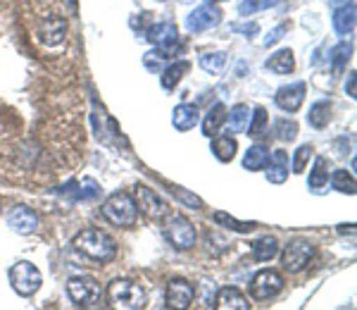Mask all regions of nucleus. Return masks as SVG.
Listing matches in <instances>:
<instances>
[{
    "label": "nucleus",
    "instance_id": "obj_3",
    "mask_svg": "<svg viewBox=\"0 0 357 310\" xmlns=\"http://www.w3.org/2000/svg\"><path fill=\"white\" fill-rule=\"evenodd\" d=\"M107 301H110L114 308L138 310L146 306V291H143L141 284L131 282V279H114V282L107 286Z\"/></svg>",
    "mask_w": 357,
    "mask_h": 310
},
{
    "label": "nucleus",
    "instance_id": "obj_10",
    "mask_svg": "<svg viewBox=\"0 0 357 310\" xmlns=\"http://www.w3.org/2000/svg\"><path fill=\"white\" fill-rule=\"evenodd\" d=\"M195 298V286L188 282V279H172L167 284V291H165V301H167V308H176V310H183L193 303Z\"/></svg>",
    "mask_w": 357,
    "mask_h": 310
},
{
    "label": "nucleus",
    "instance_id": "obj_6",
    "mask_svg": "<svg viewBox=\"0 0 357 310\" xmlns=\"http://www.w3.org/2000/svg\"><path fill=\"white\" fill-rule=\"evenodd\" d=\"M146 38L153 45H158L167 57H174L181 50V36H178V29L172 22H158L146 31Z\"/></svg>",
    "mask_w": 357,
    "mask_h": 310
},
{
    "label": "nucleus",
    "instance_id": "obj_24",
    "mask_svg": "<svg viewBox=\"0 0 357 310\" xmlns=\"http://www.w3.org/2000/svg\"><path fill=\"white\" fill-rule=\"evenodd\" d=\"M276 256H279V241H276V237H272V234H267V237L257 239L255 244H252V258H255L257 263H267Z\"/></svg>",
    "mask_w": 357,
    "mask_h": 310
},
{
    "label": "nucleus",
    "instance_id": "obj_42",
    "mask_svg": "<svg viewBox=\"0 0 357 310\" xmlns=\"http://www.w3.org/2000/svg\"><path fill=\"white\" fill-rule=\"evenodd\" d=\"M348 94H350V98H355V72L350 74V84H348Z\"/></svg>",
    "mask_w": 357,
    "mask_h": 310
},
{
    "label": "nucleus",
    "instance_id": "obj_8",
    "mask_svg": "<svg viewBox=\"0 0 357 310\" xmlns=\"http://www.w3.org/2000/svg\"><path fill=\"white\" fill-rule=\"evenodd\" d=\"M312 256H314V246L305 239H296V241H291L284 249V253H281V265H284L286 272L298 274L307 267Z\"/></svg>",
    "mask_w": 357,
    "mask_h": 310
},
{
    "label": "nucleus",
    "instance_id": "obj_15",
    "mask_svg": "<svg viewBox=\"0 0 357 310\" xmlns=\"http://www.w3.org/2000/svg\"><path fill=\"white\" fill-rule=\"evenodd\" d=\"M65 36H67V20L65 17H60V15H50V17H45L43 20V24H41V41L45 45H60L62 41H65Z\"/></svg>",
    "mask_w": 357,
    "mask_h": 310
},
{
    "label": "nucleus",
    "instance_id": "obj_41",
    "mask_svg": "<svg viewBox=\"0 0 357 310\" xmlns=\"http://www.w3.org/2000/svg\"><path fill=\"white\" fill-rule=\"evenodd\" d=\"M231 29L236 34H245V36H257V31H260V27H257L255 22H248V24H234Z\"/></svg>",
    "mask_w": 357,
    "mask_h": 310
},
{
    "label": "nucleus",
    "instance_id": "obj_30",
    "mask_svg": "<svg viewBox=\"0 0 357 310\" xmlns=\"http://www.w3.org/2000/svg\"><path fill=\"white\" fill-rule=\"evenodd\" d=\"M331 186L341 193H348V196H355L357 191V184H355V177L350 175L348 170H336L331 175Z\"/></svg>",
    "mask_w": 357,
    "mask_h": 310
},
{
    "label": "nucleus",
    "instance_id": "obj_31",
    "mask_svg": "<svg viewBox=\"0 0 357 310\" xmlns=\"http://www.w3.org/2000/svg\"><path fill=\"white\" fill-rule=\"evenodd\" d=\"M215 222L227 229H231V232H238V234H248L255 229V222H241L229 215V212H215Z\"/></svg>",
    "mask_w": 357,
    "mask_h": 310
},
{
    "label": "nucleus",
    "instance_id": "obj_17",
    "mask_svg": "<svg viewBox=\"0 0 357 310\" xmlns=\"http://www.w3.org/2000/svg\"><path fill=\"white\" fill-rule=\"evenodd\" d=\"M264 170H267V182L269 184H284L289 179V155L286 151H274L269 155L267 165H264Z\"/></svg>",
    "mask_w": 357,
    "mask_h": 310
},
{
    "label": "nucleus",
    "instance_id": "obj_40",
    "mask_svg": "<svg viewBox=\"0 0 357 310\" xmlns=\"http://www.w3.org/2000/svg\"><path fill=\"white\" fill-rule=\"evenodd\" d=\"M286 29H289V24H286V22H284V24H279V27L274 29V31H269V36L264 38V45H267V48H269V45L279 43V41H281V36H284V34H286Z\"/></svg>",
    "mask_w": 357,
    "mask_h": 310
},
{
    "label": "nucleus",
    "instance_id": "obj_39",
    "mask_svg": "<svg viewBox=\"0 0 357 310\" xmlns=\"http://www.w3.org/2000/svg\"><path fill=\"white\" fill-rule=\"evenodd\" d=\"M172 193H174L176 198H181L183 203H188V205H193V208H200L203 205V200H200L198 196H191V193H186L181 186H172Z\"/></svg>",
    "mask_w": 357,
    "mask_h": 310
},
{
    "label": "nucleus",
    "instance_id": "obj_5",
    "mask_svg": "<svg viewBox=\"0 0 357 310\" xmlns=\"http://www.w3.org/2000/svg\"><path fill=\"white\" fill-rule=\"evenodd\" d=\"M10 284H13V289L20 296L29 298V296H33L38 289H41L43 277H41V272H38L36 265L22 260V263H17V265L10 267Z\"/></svg>",
    "mask_w": 357,
    "mask_h": 310
},
{
    "label": "nucleus",
    "instance_id": "obj_46",
    "mask_svg": "<svg viewBox=\"0 0 357 310\" xmlns=\"http://www.w3.org/2000/svg\"><path fill=\"white\" fill-rule=\"evenodd\" d=\"M181 3H188V0H181Z\"/></svg>",
    "mask_w": 357,
    "mask_h": 310
},
{
    "label": "nucleus",
    "instance_id": "obj_2",
    "mask_svg": "<svg viewBox=\"0 0 357 310\" xmlns=\"http://www.w3.org/2000/svg\"><path fill=\"white\" fill-rule=\"evenodd\" d=\"M100 212H102V217H105L107 222H112L114 227H134L138 220L136 200L126 191H114L112 196H107Z\"/></svg>",
    "mask_w": 357,
    "mask_h": 310
},
{
    "label": "nucleus",
    "instance_id": "obj_19",
    "mask_svg": "<svg viewBox=\"0 0 357 310\" xmlns=\"http://www.w3.org/2000/svg\"><path fill=\"white\" fill-rule=\"evenodd\" d=\"M198 122H200V112H198V108L191 105V103H181V105L174 108V115H172V124H174L178 131L193 129Z\"/></svg>",
    "mask_w": 357,
    "mask_h": 310
},
{
    "label": "nucleus",
    "instance_id": "obj_38",
    "mask_svg": "<svg viewBox=\"0 0 357 310\" xmlns=\"http://www.w3.org/2000/svg\"><path fill=\"white\" fill-rule=\"evenodd\" d=\"M279 0H243V3L238 5V15L241 17H250L255 13H262V10L272 8V5H276Z\"/></svg>",
    "mask_w": 357,
    "mask_h": 310
},
{
    "label": "nucleus",
    "instance_id": "obj_1",
    "mask_svg": "<svg viewBox=\"0 0 357 310\" xmlns=\"http://www.w3.org/2000/svg\"><path fill=\"white\" fill-rule=\"evenodd\" d=\"M74 249L82 256H86L93 263H110L117 258V244L110 234L100 232V229H84L74 237Z\"/></svg>",
    "mask_w": 357,
    "mask_h": 310
},
{
    "label": "nucleus",
    "instance_id": "obj_28",
    "mask_svg": "<svg viewBox=\"0 0 357 310\" xmlns=\"http://www.w3.org/2000/svg\"><path fill=\"white\" fill-rule=\"evenodd\" d=\"M350 53H353V45L350 43H338L336 48L331 50V55H329V60H331V72L336 74H341L345 67H348V60H350Z\"/></svg>",
    "mask_w": 357,
    "mask_h": 310
},
{
    "label": "nucleus",
    "instance_id": "obj_37",
    "mask_svg": "<svg viewBox=\"0 0 357 310\" xmlns=\"http://www.w3.org/2000/svg\"><path fill=\"white\" fill-rule=\"evenodd\" d=\"M167 60H169V57H167L160 48L148 50V53L143 55V65H146V70H151L153 74H160V72H162Z\"/></svg>",
    "mask_w": 357,
    "mask_h": 310
},
{
    "label": "nucleus",
    "instance_id": "obj_34",
    "mask_svg": "<svg viewBox=\"0 0 357 310\" xmlns=\"http://www.w3.org/2000/svg\"><path fill=\"white\" fill-rule=\"evenodd\" d=\"M274 131H276V139L289 143L298 136V122L296 119H289V117H279L274 122Z\"/></svg>",
    "mask_w": 357,
    "mask_h": 310
},
{
    "label": "nucleus",
    "instance_id": "obj_14",
    "mask_svg": "<svg viewBox=\"0 0 357 310\" xmlns=\"http://www.w3.org/2000/svg\"><path fill=\"white\" fill-rule=\"evenodd\" d=\"M136 208L141 210L143 215L151 217V220H160V217H165V212H167L165 200L146 186L136 189Z\"/></svg>",
    "mask_w": 357,
    "mask_h": 310
},
{
    "label": "nucleus",
    "instance_id": "obj_20",
    "mask_svg": "<svg viewBox=\"0 0 357 310\" xmlns=\"http://www.w3.org/2000/svg\"><path fill=\"white\" fill-rule=\"evenodd\" d=\"M333 29H336L338 36H353V31H355V3L341 5V8L333 13Z\"/></svg>",
    "mask_w": 357,
    "mask_h": 310
},
{
    "label": "nucleus",
    "instance_id": "obj_21",
    "mask_svg": "<svg viewBox=\"0 0 357 310\" xmlns=\"http://www.w3.org/2000/svg\"><path fill=\"white\" fill-rule=\"evenodd\" d=\"M227 105L224 103H215V105L210 108V112H207L205 122H203V134L205 136H217L224 127V122H227Z\"/></svg>",
    "mask_w": 357,
    "mask_h": 310
},
{
    "label": "nucleus",
    "instance_id": "obj_35",
    "mask_svg": "<svg viewBox=\"0 0 357 310\" xmlns=\"http://www.w3.org/2000/svg\"><path fill=\"white\" fill-rule=\"evenodd\" d=\"M312 153H314L312 143H303V146L296 151V155H293V163L289 165V168L296 172V175H303L305 168H307V163H310V158H312Z\"/></svg>",
    "mask_w": 357,
    "mask_h": 310
},
{
    "label": "nucleus",
    "instance_id": "obj_12",
    "mask_svg": "<svg viewBox=\"0 0 357 310\" xmlns=\"http://www.w3.org/2000/svg\"><path fill=\"white\" fill-rule=\"evenodd\" d=\"M8 227L20 237H29L38 229V215L29 205H17L8 215Z\"/></svg>",
    "mask_w": 357,
    "mask_h": 310
},
{
    "label": "nucleus",
    "instance_id": "obj_32",
    "mask_svg": "<svg viewBox=\"0 0 357 310\" xmlns=\"http://www.w3.org/2000/svg\"><path fill=\"white\" fill-rule=\"evenodd\" d=\"M229 119H231V131H245L248 129V119H250V108L243 105V103H238V105H234L231 110L227 115Z\"/></svg>",
    "mask_w": 357,
    "mask_h": 310
},
{
    "label": "nucleus",
    "instance_id": "obj_4",
    "mask_svg": "<svg viewBox=\"0 0 357 310\" xmlns=\"http://www.w3.org/2000/svg\"><path fill=\"white\" fill-rule=\"evenodd\" d=\"M67 296L72 298L74 306L93 308L100 303L102 291H100V284H98L93 277H89V274H77V277H72L67 282Z\"/></svg>",
    "mask_w": 357,
    "mask_h": 310
},
{
    "label": "nucleus",
    "instance_id": "obj_33",
    "mask_svg": "<svg viewBox=\"0 0 357 310\" xmlns=\"http://www.w3.org/2000/svg\"><path fill=\"white\" fill-rule=\"evenodd\" d=\"M248 134L252 136V139H260V136L267 131V122H269V115L264 108H255V112H252V119H248Z\"/></svg>",
    "mask_w": 357,
    "mask_h": 310
},
{
    "label": "nucleus",
    "instance_id": "obj_44",
    "mask_svg": "<svg viewBox=\"0 0 357 310\" xmlns=\"http://www.w3.org/2000/svg\"><path fill=\"white\" fill-rule=\"evenodd\" d=\"M207 3H224V0H207Z\"/></svg>",
    "mask_w": 357,
    "mask_h": 310
},
{
    "label": "nucleus",
    "instance_id": "obj_27",
    "mask_svg": "<svg viewBox=\"0 0 357 310\" xmlns=\"http://www.w3.org/2000/svg\"><path fill=\"white\" fill-rule=\"evenodd\" d=\"M331 119V103L329 101H317L307 112V122L314 129H324Z\"/></svg>",
    "mask_w": 357,
    "mask_h": 310
},
{
    "label": "nucleus",
    "instance_id": "obj_11",
    "mask_svg": "<svg viewBox=\"0 0 357 310\" xmlns=\"http://www.w3.org/2000/svg\"><path fill=\"white\" fill-rule=\"evenodd\" d=\"M222 22V10L215 8L212 3L207 5H200V8H195L191 15H188L186 20V27L191 34H200V31H207V29L217 27Z\"/></svg>",
    "mask_w": 357,
    "mask_h": 310
},
{
    "label": "nucleus",
    "instance_id": "obj_23",
    "mask_svg": "<svg viewBox=\"0 0 357 310\" xmlns=\"http://www.w3.org/2000/svg\"><path fill=\"white\" fill-rule=\"evenodd\" d=\"M267 70H272L274 74H291L296 70V55H293L291 48H284L279 50V53H274L272 57L267 60Z\"/></svg>",
    "mask_w": 357,
    "mask_h": 310
},
{
    "label": "nucleus",
    "instance_id": "obj_22",
    "mask_svg": "<svg viewBox=\"0 0 357 310\" xmlns=\"http://www.w3.org/2000/svg\"><path fill=\"white\" fill-rule=\"evenodd\" d=\"M236 151H238V141H236V136H217L215 141H212V153H215V158L220 160V163H231L236 158Z\"/></svg>",
    "mask_w": 357,
    "mask_h": 310
},
{
    "label": "nucleus",
    "instance_id": "obj_43",
    "mask_svg": "<svg viewBox=\"0 0 357 310\" xmlns=\"http://www.w3.org/2000/svg\"><path fill=\"white\" fill-rule=\"evenodd\" d=\"M333 5H338V8H341V5H348V3H353V0H331Z\"/></svg>",
    "mask_w": 357,
    "mask_h": 310
},
{
    "label": "nucleus",
    "instance_id": "obj_29",
    "mask_svg": "<svg viewBox=\"0 0 357 310\" xmlns=\"http://www.w3.org/2000/svg\"><path fill=\"white\" fill-rule=\"evenodd\" d=\"M307 184H310V189H314V191L329 184V163H326V158H321L319 155V158L314 160V168H312V172H310Z\"/></svg>",
    "mask_w": 357,
    "mask_h": 310
},
{
    "label": "nucleus",
    "instance_id": "obj_26",
    "mask_svg": "<svg viewBox=\"0 0 357 310\" xmlns=\"http://www.w3.org/2000/svg\"><path fill=\"white\" fill-rule=\"evenodd\" d=\"M188 70H191V62H186V60H181V62H176V65H169L167 70H162V77H160L162 89H167V91L176 89V84L181 82L183 74H186Z\"/></svg>",
    "mask_w": 357,
    "mask_h": 310
},
{
    "label": "nucleus",
    "instance_id": "obj_7",
    "mask_svg": "<svg viewBox=\"0 0 357 310\" xmlns=\"http://www.w3.org/2000/svg\"><path fill=\"white\" fill-rule=\"evenodd\" d=\"M165 234H167V239H169V244L174 246V249H178V251L193 249L195 241H198L195 227L183 215H172L169 220H167Z\"/></svg>",
    "mask_w": 357,
    "mask_h": 310
},
{
    "label": "nucleus",
    "instance_id": "obj_25",
    "mask_svg": "<svg viewBox=\"0 0 357 310\" xmlns=\"http://www.w3.org/2000/svg\"><path fill=\"white\" fill-rule=\"evenodd\" d=\"M269 160V151L267 146H250L243 155V168L248 172H257V170H264Z\"/></svg>",
    "mask_w": 357,
    "mask_h": 310
},
{
    "label": "nucleus",
    "instance_id": "obj_45",
    "mask_svg": "<svg viewBox=\"0 0 357 310\" xmlns=\"http://www.w3.org/2000/svg\"><path fill=\"white\" fill-rule=\"evenodd\" d=\"M0 215H3V203H0Z\"/></svg>",
    "mask_w": 357,
    "mask_h": 310
},
{
    "label": "nucleus",
    "instance_id": "obj_13",
    "mask_svg": "<svg viewBox=\"0 0 357 310\" xmlns=\"http://www.w3.org/2000/svg\"><path fill=\"white\" fill-rule=\"evenodd\" d=\"M305 91H307L305 82H296V84H289V86H281V89L276 91V96H274V103L284 112H296L298 108L303 105V101H305Z\"/></svg>",
    "mask_w": 357,
    "mask_h": 310
},
{
    "label": "nucleus",
    "instance_id": "obj_16",
    "mask_svg": "<svg viewBox=\"0 0 357 310\" xmlns=\"http://www.w3.org/2000/svg\"><path fill=\"white\" fill-rule=\"evenodd\" d=\"M60 193H62V196H67L69 200H93L98 193H100V186H98V182L84 177V179H77V182L67 184Z\"/></svg>",
    "mask_w": 357,
    "mask_h": 310
},
{
    "label": "nucleus",
    "instance_id": "obj_18",
    "mask_svg": "<svg viewBox=\"0 0 357 310\" xmlns=\"http://www.w3.org/2000/svg\"><path fill=\"white\" fill-rule=\"evenodd\" d=\"M215 308L217 310H248L250 303H248V298L241 294L236 286H224L220 294H217Z\"/></svg>",
    "mask_w": 357,
    "mask_h": 310
},
{
    "label": "nucleus",
    "instance_id": "obj_36",
    "mask_svg": "<svg viewBox=\"0 0 357 310\" xmlns=\"http://www.w3.org/2000/svg\"><path fill=\"white\" fill-rule=\"evenodd\" d=\"M200 67H203L205 72H210V74H215V72H222L224 70V65H227V53H205V55H200Z\"/></svg>",
    "mask_w": 357,
    "mask_h": 310
},
{
    "label": "nucleus",
    "instance_id": "obj_9",
    "mask_svg": "<svg viewBox=\"0 0 357 310\" xmlns=\"http://www.w3.org/2000/svg\"><path fill=\"white\" fill-rule=\"evenodd\" d=\"M284 289V277L276 270H260L250 282V296L255 301H269Z\"/></svg>",
    "mask_w": 357,
    "mask_h": 310
}]
</instances>
